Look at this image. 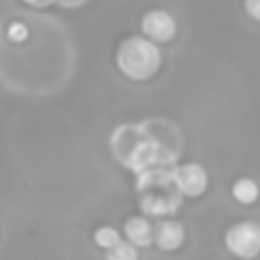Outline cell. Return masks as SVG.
I'll list each match as a JSON object with an SVG mask.
<instances>
[{"mask_svg":"<svg viewBox=\"0 0 260 260\" xmlns=\"http://www.w3.org/2000/svg\"><path fill=\"white\" fill-rule=\"evenodd\" d=\"M114 62L123 78L133 82H146L162 69L160 44L144 35L128 37L119 44Z\"/></svg>","mask_w":260,"mask_h":260,"instance_id":"6da1fadb","label":"cell"},{"mask_svg":"<svg viewBox=\"0 0 260 260\" xmlns=\"http://www.w3.org/2000/svg\"><path fill=\"white\" fill-rule=\"evenodd\" d=\"M224 244L229 253L238 258L260 256V224L256 221H238L224 235Z\"/></svg>","mask_w":260,"mask_h":260,"instance_id":"7a4b0ae2","label":"cell"},{"mask_svg":"<svg viewBox=\"0 0 260 260\" xmlns=\"http://www.w3.org/2000/svg\"><path fill=\"white\" fill-rule=\"evenodd\" d=\"M139 30L144 37L153 39L155 44H171L178 35V23H176L174 14L167 9H148L139 21Z\"/></svg>","mask_w":260,"mask_h":260,"instance_id":"3957f363","label":"cell"},{"mask_svg":"<svg viewBox=\"0 0 260 260\" xmlns=\"http://www.w3.org/2000/svg\"><path fill=\"white\" fill-rule=\"evenodd\" d=\"M176 174V185H178L180 194L187 199H199L208 192V185H210V178H208V171L203 165L199 162H185V165H178L174 169Z\"/></svg>","mask_w":260,"mask_h":260,"instance_id":"277c9868","label":"cell"},{"mask_svg":"<svg viewBox=\"0 0 260 260\" xmlns=\"http://www.w3.org/2000/svg\"><path fill=\"white\" fill-rule=\"evenodd\" d=\"M183 194L180 192H153L148 189L146 194L142 197V210L146 217H167V215H174L178 210V201Z\"/></svg>","mask_w":260,"mask_h":260,"instance_id":"5b68a950","label":"cell"},{"mask_svg":"<svg viewBox=\"0 0 260 260\" xmlns=\"http://www.w3.org/2000/svg\"><path fill=\"white\" fill-rule=\"evenodd\" d=\"M185 244V226L176 219H162L155 226V247L160 251H178Z\"/></svg>","mask_w":260,"mask_h":260,"instance_id":"8992f818","label":"cell"},{"mask_svg":"<svg viewBox=\"0 0 260 260\" xmlns=\"http://www.w3.org/2000/svg\"><path fill=\"white\" fill-rule=\"evenodd\" d=\"M123 233L137 247H151V244H155V226L148 221L146 215L128 217L126 224H123Z\"/></svg>","mask_w":260,"mask_h":260,"instance_id":"52a82bcc","label":"cell"},{"mask_svg":"<svg viewBox=\"0 0 260 260\" xmlns=\"http://www.w3.org/2000/svg\"><path fill=\"white\" fill-rule=\"evenodd\" d=\"M231 197H233L238 203H242V206H251V203H256L258 199H260V185H258V180L249 178V176H244V178H238L233 185H231Z\"/></svg>","mask_w":260,"mask_h":260,"instance_id":"ba28073f","label":"cell"},{"mask_svg":"<svg viewBox=\"0 0 260 260\" xmlns=\"http://www.w3.org/2000/svg\"><path fill=\"white\" fill-rule=\"evenodd\" d=\"M105 256L110 260H137L139 258V247L137 244H133L130 240H121V242H117L112 249H108L105 251Z\"/></svg>","mask_w":260,"mask_h":260,"instance_id":"9c48e42d","label":"cell"},{"mask_svg":"<svg viewBox=\"0 0 260 260\" xmlns=\"http://www.w3.org/2000/svg\"><path fill=\"white\" fill-rule=\"evenodd\" d=\"M117 242H121V233H119L114 226H101V229L94 231V244L103 251L112 249Z\"/></svg>","mask_w":260,"mask_h":260,"instance_id":"30bf717a","label":"cell"},{"mask_svg":"<svg viewBox=\"0 0 260 260\" xmlns=\"http://www.w3.org/2000/svg\"><path fill=\"white\" fill-rule=\"evenodd\" d=\"M5 35H7V39L14 41V44H23V41H27V37H30V27L21 21H12L7 25V30H5Z\"/></svg>","mask_w":260,"mask_h":260,"instance_id":"8fae6325","label":"cell"},{"mask_svg":"<svg viewBox=\"0 0 260 260\" xmlns=\"http://www.w3.org/2000/svg\"><path fill=\"white\" fill-rule=\"evenodd\" d=\"M244 12L249 18L260 23V0H244Z\"/></svg>","mask_w":260,"mask_h":260,"instance_id":"7c38bea8","label":"cell"},{"mask_svg":"<svg viewBox=\"0 0 260 260\" xmlns=\"http://www.w3.org/2000/svg\"><path fill=\"white\" fill-rule=\"evenodd\" d=\"M25 5H30V7H37V9H44V7H50V5H55L57 0H23Z\"/></svg>","mask_w":260,"mask_h":260,"instance_id":"4fadbf2b","label":"cell"}]
</instances>
